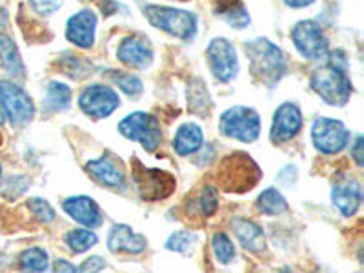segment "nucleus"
Instances as JSON below:
<instances>
[{
  "mask_svg": "<svg viewBox=\"0 0 364 273\" xmlns=\"http://www.w3.org/2000/svg\"><path fill=\"white\" fill-rule=\"evenodd\" d=\"M119 95L106 84H91L79 97L80 109L93 119H106L119 108Z\"/></svg>",
  "mask_w": 364,
  "mask_h": 273,
  "instance_id": "obj_12",
  "label": "nucleus"
},
{
  "mask_svg": "<svg viewBox=\"0 0 364 273\" xmlns=\"http://www.w3.org/2000/svg\"><path fill=\"white\" fill-rule=\"evenodd\" d=\"M232 228L233 233H235V237L239 239V242L245 250H248L252 253H261L266 248L264 232L253 220L237 217V219L232 220Z\"/></svg>",
  "mask_w": 364,
  "mask_h": 273,
  "instance_id": "obj_20",
  "label": "nucleus"
},
{
  "mask_svg": "<svg viewBox=\"0 0 364 273\" xmlns=\"http://www.w3.org/2000/svg\"><path fill=\"white\" fill-rule=\"evenodd\" d=\"M208 64L219 82H232L239 73V58L233 44L226 38H213L206 51Z\"/></svg>",
  "mask_w": 364,
  "mask_h": 273,
  "instance_id": "obj_11",
  "label": "nucleus"
},
{
  "mask_svg": "<svg viewBox=\"0 0 364 273\" xmlns=\"http://www.w3.org/2000/svg\"><path fill=\"white\" fill-rule=\"evenodd\" d=\"M211 248L220 264H230L235 259V246L226 233H215L211 239Z\"/></svg>",
  "mask_w": 364,
  "mask_h": 273,
  "instance_id": "obj_30",
  "label": "nucleus"
},
{
  "mask_svg": "<svg viewBox=\"0 0 364 273\" xmlns=\"http://www.w3.org/2000/svg\"><path fill=\"white\" fill-rule=\"evenodd\" d=\"M204 144V133L199 124L195 122H184L178 126L177 133L173 136V149L175 154L181 157L197 154Z\"/></svg>",
  "mask_w": 364,
  "mask_h": 273,
  "instance_id": "obj_21",
  "label": "nucleus"
},
{
  "mask_svg": "<svg viewBox=\"0 0 364 273\" xmlns=\"http://www.w3.org/2000/svg\"><path fill=\"white\" fill-rule=\"evenodd\" d=\"M108 77L112 79L113 84H117V87H119L122 93H126V95L129 97H136L139 93H142V82L139 77H135V75L132 73H126V71H108Z\"/></svg>",
  "mask_w": 364,
  "mask_h": 273,
  "instance_id": "obj_29",
  "label": "nucleus"
},
{
  "mask_svg": "<svg viewBox=\"0 0 364 273\" xmlns=\"http://www.w3.org/2000/svg\"><path fill=\"white\" fill-rule=\"evenodd\" d=\"M257 208L261 213L264 215H282L288 211V203L281 195V191L275 190V188H268V190L262 191L259 195V199H257Z\"/></svg>",
  "mask_w": 364,
  "mask_h": 273,
  "instance_id": "obj_24",
  "label": "nucleus"
},
{
  "mask_svg": "<svg viewBox=\"0 0 364 273\" xmlns=\"http://www.w3.org/2000/svg\"><path fill=\"white\" fill-rule=\"evenodd\" d=\"M31 8L38 13V15H50L60 8V0H31Z\"/></svg>",
  "mask_w": 364,
  "mask_h": 273,
  "instance_id": "obj_33",
  "label": "nucleus"
},
{
  "mask_svg": "<svg viewBox=\"0 0 364 273\" xmlns=\"http://www.w3.org/2000/svg\"><path fill=\"white\" fill-rule=\"evenodd\" d=\"M195 208L199 211L200 217H211L215 215V211L219 210V191L215 186H204L200 190L199 197L195 200Z\"/></svg>",
  "mask_w": 364,
  "mask_h": 273,
  "instance_id": "obj_27",
  "label": "nucleus"
},
{
  "mask_svg": "<svg viewBox=\"0 0 364 273\" xmlns=\"http://www.w3.org/2000/svg\"><path fill=\"white\" fill-rule=\"evenodd\" d=\"M119 132L129 141L139 142L146 151H155L162 142V129L159 120L151 113L146 112H135L124 117L120 120Z\"/></svg>",
  "mask_w": 364,
  "mask_h": 273,
  "instance_id": "obj_7",
  "label": "nucleus"
},
{
  "mask_svg": "<svg viewBox=\"0 0 364 273\" xmlns=\"http://www.w3.org/2000/svg\"><path fill=\"white\" fill-rule=\"evenodd\" d=\"M195 240L197 239H195L193 233L186 232V230H181V232L171 233L170 239L166 240V248L177 253H186L195 245Z\"/></svg>",
  "mask_w": 364,
  "mask_h": 273,
  "instance_id": "obj_31",
  "label": "nucleus"
},
{
  "mask_svg": "<svg viewBox=\"0 0 364 273\" xmlns=\"http://www.w3.org/2000/svg\"><path fill=\"white\" fill-rule=\"evenodd\" d=\"M352 157L359 168L364 164V142L360 135L355 136V142H353V148H352Z\"/></svg>",
  "mask_w": 364,
  "mask_h": 273,
  "instance_id": "obj_35",
  "label": "nucleus"
},
{
  "mask_svg": "<svg viewBox=\"0 0 364 273\" xmlns=\"http://www.w3.org/2000/svg\"><path fill=\"white\" fill-rule=\"evenodd\" d=\"M291 38L299 53L308 60H323L328 57V38L323 28L314 21H301L291 29Z\"/></svg>",
  "mask_w": 364,
  "mask_h": 273,
  "instance_id": "obj_9",
  "label": "nucleus"
},
{
  "mask_svg": "<svg viewBox=\"0 0 364 273\" xmlns=\"http://www.w3.org/2000/svg\"><path fill=\"white\" fill-rule=\"evenodd\" d=\"M55 273H79V268L71 264L70 261L58 259V261L55 262Z\"/></svg>",
  "mask_w": 364,
  "mask_h": 273,
  "instance_id": "obj_36",
  "label": "nucleus"
},
{
  "mask_svg": "<svg viewBox=\"0 0 364 273\" xmlns=\"http://www.w3.org/2000/svg\"><path fill=\"white\" fill-rule=\"evenodd\" d=\"M262 171L259 166L252 161V157L242 151H235L226 157L220 164L219 182L226 191L233 193H245L250 191L257 182L261 181Z\"/></svg>",
  "mask_w": 364,
  "mask_h": 273,
  "instance_id": "obj_4",
  "label": "nucleus"
},
{
  "mask_svg": "<svg viewBox=\"0 0 364 273\" xmlns=\"http://www.w3.org/2000/svg\"><path fill=\"white\" fill-rule=\"evenodd\" d=\"M29 210L33 211V215L41 220L42 224H48V223H53L55 220V210L50 206V203L44 199H38V197H33V199H29L28 203Z\"/></svg>",
  "mask_w": 364,
  "mask_h": 273,
  "instance_id": "obj_32",
  "label": "nucleus"
},
{
  "mask_svg": "<svg viewBox=\"0 0 364 273\" xmlns=\"http://www.w3.org/2000/svg\"><path fill=\"white\" fill-rule=\"evenodd\" d=\"M0 173H2V170H0Z\"/></svg>",
  "mask_w": 364,
  "mask_h": 273,
  "instance_id": "obj_39",
  "label": "nucleus"
},
{
  "mask_svg": "<svg viewBox=\"0 0 364 273\" xmlns=\"http://www.w3.org/2000/svg\"><path fill=\"white\" fill-rule=\"evenodd\" d=\"M64 211L73 220L86 228H97L102 224V213L95 200L86 195H75L63 203Z\"/></svg>",
  "mask_w": 364,
  "mask_h": 273,
  "instance_id": "obj_18",
  "label": "nucleus"
},
{
  "mask_svg": "<svg viewBox=\"0 0 364 273\" xmlns=\"http://www.w3.org/2000/svg\"><path fill=\"white\" fill-rule=\"evenodd\" d=\"M215 15L235 29H242L250 24V13L242 0H215Z\"/></svg>",
  "mask_w": 364,
  "mask_h": 273,
  "instance_id": "obj_22",
  "label": "nucleus"
},
{
  "mask_svg": "<svg viewBox=\"0 0 364 273\" xmlns=\"http://www.w3.org/2000/svg\"><path fill=\"white\" fill-rule=\"evenodd\" d=\"M0 102H2L6 120H9L13 126H24L33 119V100L15 82L0 80Z\"/></svg>",
  "mask_w": 364,
  "mask_h": 273,
  "instance_id": "obj_10",
  "label": "nucleus"
},
{
  "mask_svg": "<svg viewBox=\"0 0 364 273\" xmlns=\"http://www.w3.org/2000/svg\"><path fill=\"white\" fill-rule=\"evenodd\" d=\"M97 15L91 9H80L68 21L66 37L82 50H90L95 44Z\"/></svg>",
  "mask_w": 364,
  "mask_h": 273,
  "instance_id": "obj_16",
  "label": "nucleus"
},
{
  "mask_svg": "<svg viewBox=\"0 0 364 273\" xmlns=\"http://www.w3.org/2000/svg\"><path fill=\"white\" fill-rule=\"evenodd\" d=\"M246 55H248L253 79L268 87L281 82L286 73V60L279 46L268 38H255L246 44Z\"/></svg>",
  "mask_w": 364,
  "mask_h": 273,
  "instance_id": "obj_2",
  "label": "nucleus"
},
{
  "mask_svg": "<svg viewBox=\"0 0 364 273\" xmlns=\"http://www.w3.org/2000/svg\"><path fill=\"white\" fill-rule=\"evenodd\" d=\"M331 203L341 211V215H355L363 203V190H360L359 181L346 173L337 175L331 184Z\"/></svg>",
  "mask_w": 364,
  "mask_h": 273,
  "instance_id": "obj_13",
  "label": "nucleus"
},
{
  "mask_svg": "<svg viewBox=\"0 0 364 273\" xmlns=\"http://www.w3.org/2000/svg\"><path fill=\"white\" fill-rule=\"evenodd\" d=\"M86 171L95 178L97 182L104 184L108 188H124L126 175L124 170L120 168L119 162L112 157L109 154L102 155L99 159L86 162Z\"/></svg>",
  "mask_w": 364,
  "mask_h": 273,
  "instance_id": "obj_17",
  "label": "nucleus"
},
{
  "mask_svg": "<svg viewBox=\"0 0 364 273\" xmlns=\"http://www.w3.org/2000/svg\"><path fill=\"white\" fill-rule=\"evenodd\" d=\"M302 128V113L297 104L284 102L281 104L273 115L272 124V141L286 142L291 141Z\"/></svg>",
  "mask_w": 364,
  "mask_h": 273,
  "instance_id": "obj_15",
  "label": "nucleus"
},
{
  "mask_svg": "<svg viewBox=\"0 0 364 273\" xmlns=\"http://www.w3.org/2000/svg\"><path fill=\"white\" fill-rule=\"evenodd\" d=\"M46 106L53 112H64L70 108L71 104V90L66 84L53 80L48 84V91H46Z\"/></svg>",
  "mask_w": 364,
  "mask_h": 273,
  "instance_id": "obj_25",
  "label": "nucleus"
},
{
  "mask_svg": "<svg viewBox=\"0 0 364 273\" xmlns=\"http://www.w3.org/2000/svg\"><path fill=\"white\" fill-rule=\"evenodd\" d=\"M219 128L224 136L240 142H255L261 135V117L253 108L235 106L220 115Z\"/></svg>",
  "mask_w": 364,
  "mask_h": 273,
  "instance_id": "obj_5",
  "label": "nucleus"
},
{
  "mask_svg": "<svg viewBox=\"0 0 364 273\" xmlns=\"http://www.w3.org/2000/svg\"><path fill=\"white\" fill-rule=\"evenodd\" d=\"M148 246L146 239L139 233H135L128 224H115L109 230L108 248L113 253H142Z\"/></svg>",
  "mask_w": 364,
  "mask_h": 273,
  "instance_id": "obj_19",
  "label": "nucleus"
},
{
  "mask_svg": "<svg viewBox=\"0 0 364 273\" xmlns=\"http://www.w3.org/2000/svg\"><path fill=\"white\" fill-rule=\"evenodd\" d=\"M0 60L11 77H17V79L24 77V63L18 53V48L8 35H0Z\"/></svg>",
  "mask_w": 364,
  "mask_h": 273,
  "instance_id": "obj_23",
  "label": "nucleus"
},
{
  "mask_svg": "<svg viewBox=\"0 0 364 273\" xmlns=\"http://www.w3.org/2000/svg\"><path fill=\"white\" fill-rule=\"evenodd\" d=\"M66 245L73 253H84L97 245V235L91 232L90 228L86 230H73L66 233Z\"/></svg>",
  "mask_w": 364,
  "mask_h": 273,
  "instance_id": "obj_28",
  "label": "nucleus"
},
{
  "mask_svg": "<svg viewBox=\"0 0 364 273\" xmlns=\"http://www.w3.org/2000/svg\"><path fill=\"white\" fill-rule=\"evenodd\" d=\"M21 266L28 273H46L50 268V257L42 248H29L21 255Z\"/></svg>",
  "mask_w": 364,
  "mask_h": 273,
  "instance_id": "obj_26",
  "label": "nucleus"
},
{
  "mask_svg": "<svg viewBox=\"0 0 364 273\" xmlns=\"http://www.w3.org/2000/svg\"><path fill=\"white\" fill-rule=\"evenodd\" d=\"M117 58L129 68L146 70L154 63V50H151L148 38L141 37V35H128L120 41L119 48H117Z\"/></svg>",
  "mask_w": 364,
  "mask_h": 273,
  "instance_id": "obj_14",
  "label": "nucleus"
},
{
  "mask_svg": "<svg viewBox=\"0 0 364 273\" xmlns=\"http://www.w3.org/2000/svg\"><path fill=\"white\" fill-rule=\"evenodd\" d=\"M104 266H106V262H104L102 257L93 255V257H90V259H87L82 266H80L79 273H99Z\"/></svg>",
  "mask_w": 364,
  "mask_h": 273,
  "instance_id": "obj_34",
  "label": "nucleus"
},
{
  "mask_svg": "<svg viewBox=\"0 0 364 273\" xmlns=\"http://www.w3.org/2000/svg\"><path fill=\"white\" fill-rule=\"evenodd\" d=\"M142 13L154 28L162 29L166 33L182 38V41H191L197 35V17L188 9L144 4Z\"/></svg>",
  "mask_w": 364,
  "mask_h": 273,
  "instance_id": "obj_3",
  "label": "nucleus"
},
{
  "mask_svg": "<svg viewBox=\"0 0 364 273\" xmlns=\"http://www.w3.org/2000/svg\"><path fill=\"white\" fill-rule=\"evenodd\" d=\"M6 122V115H4V109H2V102H0V124H4Z\"/></svg>",
  "mask_w": 364,
  "mask_h": 273,
  "instance_id": "obj_38",
  "label": "nucleus"
},
{
  "mask_svg": "<svg viewBox=\"0 0 364 273\" xmlns=\"http://www.w3.org/2000/svg\"><path fill=\"white\" fill-rule=\"evenodd\" d=\"M133 181L144 200L168 199L177 188V181L171 173L159 168H146L136 161L133 166Z\"/></svg>",
  "mask_w": 364,
  "mask_h": 273,
  "instance_id": "obj_6",
  "label": "nucleus"
},
{
  "mask_svg": "<svg viewBox=\"0 0 364 273\" xmlns=\"http://www.w3.org/2000/svg\"><path fill=\"white\" fill-rule=\"evenodd\" d=\"M311 141L321 154L336 155L348 146L350 132L341 120L321 117L311 126Z\"/></svg>",
  "mask_w": 364,
  "mask_h": 273,
  "instance_id": "obj_8",
  "label": "nucleus"
},
{
  "mask_svg": "<svg viewBox=\"0 0 364 273\" xmlns=\"http://www.w3.org/2000/svg\"><path fill=\"white\" fill-rule=\"evenodd\" d=\"M286 4L290 6V8H308V6H311L315 2V0H284Z\"/></svg>",
  "mask_w": 364,
  "mask_h": 273,
  "instance_id": "obj_37",
  "label": "nucleus"
},
{
  "mask_svg": "<svg viewBox=\"0 0 364 273\" xmlns=\"http://www.w3.org/2000/svg\"><path fill=\"white\" fill-rule=\"evenodd\" d=\"M328 64L311 73L310 84L324 102L344 106L352 97V82L348 79V60L343 51L328 53Z\"/></svg>",
  "mask_w": 364,
  "mask_h": 273,
  "instance_id": "obj_1",
  "label": "nucleus"
}]
</instances>
